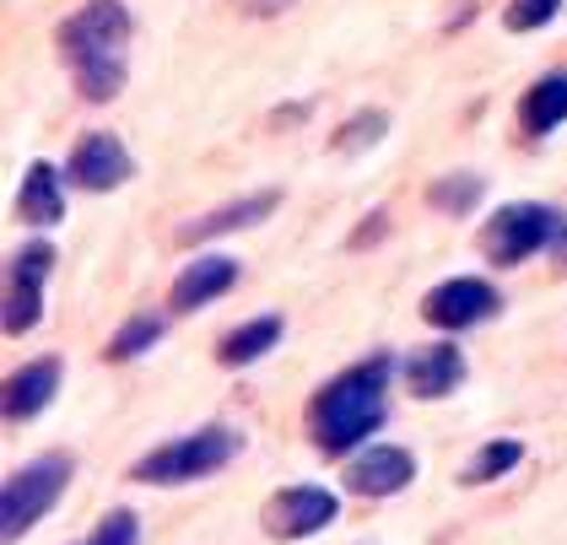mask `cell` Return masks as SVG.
Listing matches in <instances>:
<instances>
[{
  "label": "cell",
  "mask_w": 567,
  "mask_h": 545,
  "mask_svg": "<svg viewBox=\"0 0 567 545\" xmlns=\"http://www.w3.org/2000/svg\"><path fill=\"white\" fill-rule=\"evenodd\" d=\"M131 11L125 0H87L76 17H65L60 28V60L76 76V92L92 103L120 97V86L131 76Z\"/></svg>",
  "instance_id": "1"
},
{
  "label": "cell",
  "mask_w": 567,
  "mask_h": 545,
  "mask_svg": "<svg viewBox=\"0 0 567 545\" xmlns=\"http://www.w3.org/2000/svg\"><path fill=\"white\" fill-rule=\"evenodd\" d=\"M135 541H141V524H135V513L120 507V513H109V518L97 524V535L82 545H135Z\"/></svg>",
  "instance_id": "23"
},
{
  "label": "cell",
  "mask_w": 567,
  "mask_h": 545,
  "mask_svg": "<svg viewBox=\"0 0 567 545\" xmlns=\"http://www.w3.org/2000/svg\"><path fill=\"white\" fill-rule=\"evenodd\" d=\"M433 200L443 210H471V200H481V178L476 173H454V178H443V184H433Z\"/></svg>",
  "instance_id": "21"
},
{
  "label": "cell",
  "mask_w": 567,
  "mask_h": 545,
  "mask_svg": "<svg viewBox=\"0 0 567 545\" xmlns=\"http://www.w3.org/2000/svg\"><path fill=\"white\" fill-rule=\"evenodd\" d=\"M567 120V76H540L524 97V130L529 135H546Z\"/></svg>",
  "instance_id": "17"
},
{
  "label": "cell",
  "mask_w": 567,
  "mask_h": 545,
  "mask_svg": "<svg viewBox=\"0 0 567 545\" xmlns=\"http://www.w3.org/2000/svg\"><path fill=\"white\" fill-rule=\"evenodd\" d=\"M557 11H563V0H508L503 28H508V33H535V28H546Z\"/></svg>",
  "instance_id": "20"
},
{
  "label": "cell",
  "mask_w": 567,
  "mask_h": 545,
  "mask_svg": "<svg viewBox=\"0 0 567 545\" xmlns=\"http://www.w3.org/2000/svg\"><path fill=\"white\" fill-rule=\"evenodd\" d=\"M54 270V249L49 244H22L6 276V336H28L44 313V281Z\"/></svg>",
  "instance_id": "6"
},
{
  "label": "cell",
  "mask_w": 567,
  "mask_h": 545,
  "mask_svg": "<svg viewBox=\"0 0 567 545\" xmlns=\"http://www.w3.org/2000/svg\"><path fill=\"white\" fill-rule=\"evenodd\" d=\"M460 378H465V357H460V346H427V351H416V357L405 362V389H411L416 400L454 394V389H460Z\"/></svg>",
  "instance_id": "11"
},
{
  "label": "cell",
  "mask_w": 567,
  "mask_h": 545,
  "mask_svg": "<svg viewBox=\"0 0 567 545\" xmlns=\"http://www.w3.org/2000/svg\"><path fill=\"white\" fill-rule=\"evenodd\" d=\"M497 313V292L481 281V276H460V281H443L422 297V319L437 325V330H465V325H481Z\"/></svg>",
  "instance_id": "8"
},
{
  "label": "cell",
  "mask_w": 567,
  "mask_h": 545,
  "mask_svg": "<svg viewBox=\"0 0 567 545\" xmlns=\"http://www.w3.org/2000/svg\"><path fill=\"white\" fill-rule=\"evenodd\" d=\"M390 373H394L390 357H373V362H362V368H351V373L330 378V383L313 394L308 432H313V443H319L324 454H351L368 432H379L384 400H390Z\"/></svg>",
  "instance_id": "2"
},
{
  "label": "cell",
  "mask_w": 567,
  "mask_h": 545,
  "mask_svg": "<svg viewBox=\"0 0 567 545\" xmlns=\"http://www.w3.org/2000/svg\"><path fill=\"white\" fill-rule=\"evenodd\" d=\"M71 178L82 184V189H92V195H109V189H120L125 178L135 173L131 152L109 135V130H92V135H82L76 141V152H71Z\"/></svg>",
  "instance_id": "9"
},
{
  "label": "cell",
  "mask_w": 567,
  "mask_h": 545,
  "mask_svg": "<svg viewBox=\"0 0 567 545\" xmlns=\"http://www.w3.org/2000/svg\"><path fill=\"white\" fill-rule=\"evenodd\" d=\"M519 460H524V449L514 443V438H503V443H486V449H481L476 460H471L465 470H460V481H465V486H481V481H497L503 470H514Z\"/></svg>",
  "instance_id": "18"
},
{
  "label": "cell",
  "mask_w": 567,
  "mask_h": 545,
  "mask_svg": "<svg viewBox=\"0 0 567 545\" xmlns=\"http://www.w3.org/2000/svg\"><path fill=\"white\" fill-rule=\"evenodd\" d=\"M281 340V319L276 313H260V319H249V325H238L233 336L217 346V357L227 368H249V362H260L265 351Z\"/></svg>",
  "instance_id": "16"
},
{
  "label": "cell",
  "mask_w": 567,
  "mask_h": 545,
  "mask_svg": "<svg viewBox=\"0 0 567 545\" xmlns=\"http://www.w3.org/2000/svg\"><path fill=\"white\" fill-rule=\"evenodd\" d=\"M65 481H71V460H65V454H44V460L22 464V470L6 481V497H0V535H6V541H22L49 507L60 503Z\"/></svg>",
  "instance_id": "4"
},
{
  "label": "cell",
  "mask_w": 567,
  "mask_h": 545,
  "mask_svg": "<svg viewBox=\"0 0 567 545\" xmlns=\"http://www.w3.org/2000/svg\"><path fill=\"white\" fill-rule=\"evenodd\" d=\"M17 216L44 227V222H60L65 216V189H60V168L49 163H28L22 173V189H17Z\"/></svg>",
  "instance_id": "15"
},
{
  "label": "cell",
  "mask_w": 567,
  "mask_h": 545,
  "mask_svg": "<svg viewBox=\"0 0 567 545\" xmlns=\"http://www.w3.org/2000/svg\"><path fill=\"white\" fill-rule=\"evenodd\" d=\"M336 518V497L324 486H287L265 503V529L276 541H308Z\"/></svg>",
  "instance_id": "7"
},
{
  "label": "cell",
  "mask_w": 567,
  "mask_h": 545,
  "mask_svg": "<svg viewBox=\"0 0 567 545\" xmlns=\"http://www.w3.org/2000/svg\"><path fill=\"white\" fill-rule=\"evenodd\" d=\"M411 475H416V460L405 449H394V443H379V449H362L347 464V492H357V497H394V492L411 486Z\"/></svg>",
  "instance_id": "10"
},
{
  "label": "cell",
  "mask_w": 567,
  "mask_h": 545,
  "mask_svg": "<svg viewBox=\"0 0 567 545\" xmlns=\"http://www.w3.org/2000/svg\"><path fill=\"white\" fill-rule=\"evenodd\" d=\"M384 114L373 109V114H362V120H351L341 135H336V152H362V146H373V141H384Z\"/></svg>",
  "instance_id": "22"
},
{
  "label": "cell",
  "mask_w": 567,
  "mask_h": 545,
  "mask_svg": "<svg viewBox=\"0 0 567 545\" xmlns=\"http://www.w3.org/2000/svg\"><path fill=\"white\" fill-rule=\"evenodd\" d=\"M292 0H244V11H255V17H276V11H287Z\"/></svg>",
  "instance_id": "24"
},
{
  "label": "cell",
  "mask_w": 567,
  "mask_h": 545,
  "mask_svg": "<svg viewBox=\"0 0 567 545\" xmlns=\"http://www.w3.org/2000/svg\"><path fill=\"white\" fill-rule=\"evenodd\" d=\"M238 281V265L227 254H200L184 265V276L174 281V308H206L212 297H221Z\"/></svg>",
  "instance_id": "13"
},
{
  "label": "cell",
  "mask_w": 567,
  "mask_h": 545,
  "mask_svg": "<svg viewBox=\"0 0 567 545\" xmlns=\"http://www.w3.org/2000/svg\"><path fill=\"white\" fill-rule=\"evenodd\" d=\"M557 254H563V259H567V227H563V238H557Z\"/></svg>",
  "instance_id": "25"
},
{
  "label": "cell",
  "mask_w": 567,
  "mask_h": 545,
  "mask_svg": "<svg viewBox=\"0 0 567 545\" xmlns=\"http://www.w3.org/2000/svg\"><path fill=\"white\" fill-rule=\"evenodd\" d=\"M157 336H163V325H157L152 313H141V319H131L120 336L109 340V362H131V357H141V351H146Z\"/></svg>",
  "instance_id": "19"
},
{
  "label": "cell",
  "mask_w": 567,
  "mask_h": 545,
  "mask_svg": "<svg viewBox=\"0 0 567 545\" xmlns=\"http://www.w3.org/2000/svg\"><path fill=\"white\" fill-rule=\"evenodd\" d=\"M238 454V432L227 426H200L189 438H174L163 449H152L146 460H135L131 481H146V486H174V481H200Z\"/></svg>",
  "instance_id": "3"
},
{
  "label": "cell",
  "mask_w": 567,
  "mask_h": 545,
  "mask_svg": "<svg viewBox=\"0 0 567 545\" xmlns=\"http://www.w3.org/2000/svg\"><path fill=\"white\" fill-rule=\"evenodd\" d=\"M276 206H281V195H276V189H265V195H244V200H233V206H221V210H212V216H200V222H189L178 238H184V244H206V238H221V233L255 227V222L270 216Z\"/></svg>",
  "instance_id": "14"
},
{
  "label": "cell",
  "mask_w": 567,
  "mask_h": 545,
  "mask_svg": "<svg viewBox=\"0 0 567 545\" xmlns=\"http://www.w3.org/2000/svg\"><path fill=\"white\" fill-rule=\"evenodd\" d=\"M54 389H60V357H39V362L17 368V373L6 378V417L11 421L39 417L49 400H54Z\"/></svg>",
  "instance_id": "12"
},
{
  "label": "cell",
  "mask_w": 567,
  "mask_h": 545,
  "mask_svg": "<svg viewBox=\"0 0 567 545\" xmlns=\"http://www.w3.org/2000/svg\"><path fill=\"white\" fill-rule=\"evenodd\" d=\"M557 238H563V216L551 206L524 200V206H503L481 227V254L492 265H524L529 254H540L546 244H557Z\"/></svg>",
  "instance_id": "5"
}]
</instances>
